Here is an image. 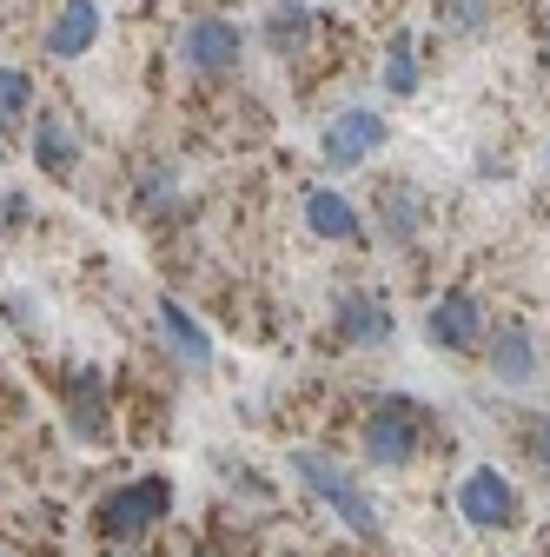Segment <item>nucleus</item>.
Instances as JSON below:
<instances>
[{
    "label": "nucleus",
    "instance_id": "nucleus-1",
    "mask_svg": "<svg viewBox=\"0 0 550 557\" xmlns=\"http://www.w3.org/2000/svg\"><path fill=\"white\" fill-rule=\"evenodd\" d=\"M425 445H432V411H425V398H411V392L372 398L365 425H359V458L372 471H411V465L425 458Z\"/></svg>",
    "mask_w": 550,
    "mask_h": 557
},
{
    "label": "nucleus",
    "instance_id": "nucleus-2",
    "mask_svg": "<svg viewBox=\"0 0 550 557\" xmlns=\"http://www.w3.org/2000/svg\"><path fill=\"white\" fill-rule=\"evenodd\" d=\"M286 465L299 471V484H305V492H312V498H318V505H325V511H332L338 524H346V531H352L359 544H378V537H385L378 498H372L365 484H359V478H352L346 465H338L332 451H312V445H299V451H292Z\"/></svg>",
    "mask_w": 550,
    "mask_h": 557
},
{
    "label": "nucleus",
    "instance_id": "nucleus-3",
    "mask_svg": "<svg viewBox=\"0 0 550 557\" xmlns=\"http://www.w3.org/2000/svg\"><path fill=\"white\" fill-rule=\"evenodd\" d=\"M166 518H173V484H166L160 471L113 484V492L93 505V531H100L107 544H140V537L160 531Z\"/></svg>",
    "mask_w": 550,
    "mask_h": 557
},
{
    "label": "nucleus",
    "instance_id": "nucleus-4",
    "mask_svg": "<svg viewBox=\"0 0 550 557\" xmlns=\"http://www.w3.org/2000/svg\"><path fill=\"white\" fill-rule=\"evenodd\" d=\"M173 60H179L186 81H233L246 66V27L226 21V14H199V21L179 27Z\"/></svg>",
    "mask_w": 550,
    "mask_h": 557
},
{
    "label": "nucleus",
    "instance_id": "nucleus-5",
    "mask_svg": "<svg viewBox=\"0 0 550 557\" xmlns=\"http://www.w3.org/2000/svg\"><path fill=\"white\" fill-rule=\"evenodd\" d=\"M391 147V120L378 113V107H338L325 126H318V160H325V173H359V166H372L378 153Z\"/></svg>",
    "mask_w": 550,
    "mask_h": 557
},
{
    "label": "nucleus",
    "instance_id": "nucleus-6",
    "mask_svg": "<svg viewBox=\"0 0 550 557\" xmlns=\"http://www.w3.org/2000/svg\"><path fill=\"white\" fill-rule=\"evenodd\" d=\"M451 511L471 524V531H511L524 518V492L511 484V471L498 465H471L458 478V492H451Z\"/></svg>",
    "mask_w": 550,
    "mask_h": 557
},
{
    "label": "nucleus",
    "instance_id": "nucleus-7",
    "mask_svg": "<svg viewBox=\"0 0 550 557\" xmlns=\"http://www.w3.org/2000/svg\"><path fill=\"white\" fill-rule=\"evenodd\" d=\"M485 332H491L485 299L464 293V286H451V293H438V299L425 306V345H432V352H445V359L485 352Z\"/></svg>",
    "mask_w": 550,
    "mask_h": 557
},
{
    "label": "nucleus",
    "instance_id": "nucleus-8",
    "mask_svg": "<svg viewBox=\"0 0 550 557\" xmlns=\"http://www.w3.org/2000/svg\"><path fill=\"white\" fill-rule=\"evenodd\" d=\"M485 366H491V379H498L504 392H530V385L543 379L537 332H530L524 319H498V325L485 332Z\"/></svg>",
    "mask_w": 550,
    "mask_h": 557
},
{
    "label": "nucleus",
    "instance_id": "nucleus-9",
    "mask_svg": "<svg viewBox=\"0 0 550 557\" xmlns=\"http://www.w3.org/2000/svg\"><path fill=\"white\" fill-rule=\"evenodd\" d=\"M332 332H338V345H346V352H378V345L398 338V312H391L385 293H338Z\"/></svg>",
    "mask_w": 550,
    "mask_h": 557
},
{
    "label": "nucleus",
    "instance_id": "nucleus-10",
    "mask_svg": "<svg viewBox=\"0 0 550 557\" xmlns=\"http://www.w3.org/2000/svg\"><path fill=\"white\" fill-rule=\"evenodd\" d=\"M259 47L265 53H279V60H299V53H312L318 47V34H325V14L318 8H305V0H272V8L259 14Z\"/></svg>",
    "mask_w": 550,
    "mask_h": 557
},
{
    "label": "nucleus",
    "instance_id": "nucleus-11",
    "mask_svg": "<svg viewBox=\"0 0 550 557\" xmlns=\"http://www.w3.org/2000/svg\"><path fill=\"white\" fill-rule=\"evenodd\" d=\"M299 220H305V233L325 239V246H365V213L352 206V193H338V186H305Z\"/></svg>",
    "mask_w": 550,
    "mask_h": 557
},
{
    "label": "nucleus",
    "instance_id": "nucleus-12",
    "mask_svg": "<svg viewBox=\"0 0 550 557\" xmlns=\"http://www.w3.org/2000/svg\"><path fill=\"white\" fill-rule=\"evenodd\" d=\"M66 432H74V445H107L113 432V392L93 366H74V379H66Z\"/></svg>",
    "mask_w": 550,
    "mask_h": 557
},
{
    "label": "nucleus",
    "instance_id": "nucleus-13",
    "mask_svg": "<svg viewBox=\"0 0 550 557\" xmlns=\"http://www.w3.org/2000/svg\"><path fill=\"white\" fill-rule=\"evenodd\" d=\"M27 153L47 180H74L80 173V126L66 120L60 107H40L34 126H27Z\"/></svg>",
    "mask_w": 550,
    "mask_h": 557
},
{
    "label": "nucleus",
    "instance_id": "nucleus-14",
    "mask_svg": "<svg viewBox=\"0 0 550 557\" xmlns=\"http://www.w3.org/2000/svg\"><path fill=\"white\" fill-rule=\"evenodd\" d=\"M425 220H432V199L411 186V180H385V186H378V233H385L391 252L418 246V239H425Z\"/></svg>",
    "mask_w": 550,
    "mask_h": 557
},
{
    "label": "nucleus",
    "instance_id": "nucleus-15",
    "mask_svg": "<svg viewBox=\"0 0 550 557\" xmlns=\"http://www.w3.org/2000/svg\"><path fill=\"white\" fill-rule=\"evenodd\" d=\"M100 27H107L100 0H60L53 21H47V34H40V47H47L53 60H87V53L100 47Z\"/></svg>",
    "mask_w": 550,
    "mask_h": 557
},
{
    "label": "nucleus",
    "instance_id": "nucleus-16",
    "mask_svg": "<svg viewBox=\"0 0 550 557\" xmlns=\"http://www.w3.org/2000/svg\"><path fill=\"white\" fill-rule=\"evenodd\" d=\"M153 319H160V338H166V352L186 366V372H205V366H213V332H205L179 299H160L153 306Z\"/></svg>",
    "mask_w": 550,
    "mask_h": 557
},
{
    "label": "nucleus",
    "instance_id": "nucleus-17",
    "mask_svg": "<svg viewBox=\"0 0 550 557\" xmlns=\"http://www.w3.org/2000/svg\"><path fill=\"white\" fill-rule=\"evenodd\" d=\"M432 21L451 47H485L498 34V0H432Z\"/></svg>",
    "mask_w": 550,
    "mask_h": 557
},
{
    "label": "nucleus",
    "instance_id": "nucleus-18",
    "mask_svg": "<svg viewBox=\"0 0 550 557\" xmlns=\"http://www.w3.org/2000/svg\"><path fill=\"white\" fill-rule=\"evenodd\" d=\"M378 87L391 94V100H411L425 87V53H418V34L411 27H398L391 40H385V60H378Z\"/></svg>",
    "mask_w": 550,
    "mask_h": 557
},
{
    "label": "nucleus",
    "instance_id": "nucleus-19",
    "mask_svg": "<svg viewBox=\"0 0 550 557\" xmlns=\"http://www.w3.org/2000/svg\"><path fill=\"white\" fill-rule=\"evenodd\" d=\"M40 100H34V74L27 66H8L0 60V147H14V139L34 126Z\"/></svg>",
    "mask_w": 550,
    "mask_h": 557
},
{
    "label": "nucleus",
    "instance_id": "nucleus-20",
    "mask_svg": "<svg viewBox=\"0 0 550 557\" xmlns=\"http://www.w3.org/2000/svg\"><path fill=\"white\" fill-rule=\"evenodd\" d=\"M173 193H179V166H173V160H160V166H147V173H140V193H133V199H140V213H166Z\"/></svg>",
    "mask_w": 550,
    "mask_h": 557
},
{
    "label": "nucleus",
    "instance_id": "nucleus-21",
    "mask_svg": "<svg viewBox=\"0 0 550 557\" xmlns=\"http://www.w3.org/2000/svg\"><path fill=\"white\" fill-rule=\"evenodd\" d=\"M27 220H34V199L21 186H0V233H21Z\"/></svg>",
    "mask_w": 550,
    "mask_h": 557
},
{
    "label": "nucleus",
    "instance_id": "nucleus-22",
    "mask_svg": "<svg viewBox=\"0 0 550 557\" xmlns=\"http://www.w3.org/2000/svg\"><path fill=\"white\" fill-rule=\"evenodd\" d=\"M524 445H530V465H537V471L550 478V405H543V411L530 418V432H524Z\"/></svg>",
    "mask_w": 550,
    "mask_h": 557
},
{
    "label": "nucleus",
    "instance_id": "nucleus-23",
    "mask_svg": "<svg viewBox=\"0 0 550 557\" xmlns=\"http://www.w3.org/2000/svg\"><path fill=\"white\" fill-rule=\"evenodd\" d=\"M0 312H8L14 325H40V312H34V299H27V293H8V299H0Z\"/></svg>",
    "mask_w": 550,
    "mask_h": 557
},
{
    "label": "nucleus",
    "instance_id": "nucleus-24",
    "mask_svg": "<svg viewBox=\"0 0 550 557\" xmlns=\"http://www.w3.org/2000/svg\"><path fill=\"white\" fill-rule=\"evenodd\" d=\"M100 557H147V550H140V544H107Z\"/></svg>",
    "mask_w": 550,
    "mask_h": 557
},
{
    "label": "nucleus",
    "instance_id": "nucleus-25",
    "mask_svg": "<svg viewBox=\"0 0 550 557\" xmlns=\"http://www.w3.org/2000/svg\"><path fill=\"white\" fill-rule=\"evenodd\" d=\"M543 173H550V147H543Z\"/></svg>",
    "mask_w": 550,
    "mask_h": 557
}]
</instances>
